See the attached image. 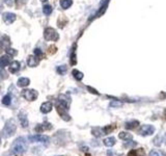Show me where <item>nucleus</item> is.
<instances>
[{
  "label": "nucleus",
  "mask_w": 166,
  "mask_h": 156,
  "mask_svg": "<svg viewBox=\"0 0 166 156\" xmlns=\"http://www.w3.org/2000/svg\"><path fill=\"white\" fill-rule=\"evenodd\" d=\"M27 143L24 137H18L14 141L11 146V153L13 155L20 156L27 151Z\"/></svg>",
  "instance_id": "f257e3e1"
},
{
  "label": "nucleus",
  "mask_w": 166,
  "mask_h": 156,
  "mask_svg": "<svg viewBox=\"0 0 166 156\" xmlns=\"http://www.w3.org/2000/svg\"><path fill=\"white\" fill-rule=\"evenodd\" d=\"M44 39L48 42H57L59 40V35L54 28L47 27L44 30Z\"/></svg>",
  "instance_id": "f03ea898"
},
{
  "label": "nucleus",
  "mask_w": 166,
  "mask_h": 156,
  "mask_svg": "<svg viewBox=\"0 0 166 156\" xmlns=\"http://www.w3.org/2000/svg\"><path fill=\"white\" fill-rule=\"evenodd\" d=\"M16 130H17V124H16V122H15L14 119H9V120H7L6 123H5V126H4V129H3L4 135H5L6 137L14 135L15 132H16Z\"/></svg>",
  "instance_id": "7ed1b4c3"
},
{
  "label": "nucleus",
  "mask_w": 166,
  "mask_h": 156,
  "mask_svg": "<svg viewBox=\"0 0 166 156\" xmlns=\"http://www.w3.org/2000/svg\"><path fill=\"white\" fill-rule=\"evenodd\" d=\"M156 131V128L153 125L146 124V125H141L138 129V134L141 136H150L153 135Z\"/></svg>",
  "instance_id": "20e7f679"
},
{
  "label": "nucleus",
  "mask_w": 166,
  "mask_h": 156,
  "mask_svg": "<svg viewBox=\"0 0 166 156\" xmlns=\"http://www.w3.org/2000/svg\"><path fill=\"white\" fill-rule=\"evenodd\" d=\"M22 97L27 101H35V100L38 97V93L35 90L31 89H24L21 93Z\"/></svg>",
  "instance_id": "39448f33"
},
{
  "label": "nucleus",
  "mask_w": 166,
  "mask_h": 156,
  "mask_svg": "<svg viewBox=\"0 0 166 156\" xmlns=\"http://www.w3.org/2000/svg\"><path fill=\"white\" fill-rule=\"evenodd\" d=\"M28 140L29 142L31 143H42V144H45V145H49V144H50V137L47 135H42V134L29 135Z\"/></svg>",
  "instance_id": "423d86ee"
},
{
  "label": "nucleus",
  "mask_w": 166,
  "mask_h": 156,
  "mask_svg": "<svg viewBox=\"0 0 166 156\" xmlns=\"http://www.w3.org/2000/svg\"><path fill=\"white\" fill-rule=\"evenodd\" d=\"M2 19H3L4 23H5L6 25H11V24H13L14 22L16 21L17 16L16 14L11 13V12H5V13L2 14Z\"/></svg>",
  "instance_id": "0eeeda50"
},
{
  "label": "nucleus",
  "mask_w": 166,
  "mask_h": 156,
  "mask_svg": "<svg viewBox=\"0 0 166 156\" xmlns=\"http://www.w3.org/2000/svg\"><path fill=\"white\" fill-rule=\"evenodd\" d=\"M52 124L48 123V122H44L43 124H38V125L35 127V132H43V131H46V130H50V129H52Z\"/></svg>",
  "instance_id": "6e6552de"
},
{
  "label": "nucleus",
  "mask_w": 166,
  "mask_h": 156,
  "mask_svg": "<svg viewBox=\"0 0 166 156\" xmlns=\"http://www.w3.org/2000/svg\"><path fill=\"white\" fill-rule=\"evenodd\" d=\"M52 109H53V103H52V102H51V101H46V102H44V103L41 105L40 110H41L42 114H49L50 111H52Z\"/></svg>",
  "instance_id": "1a4fd4ad"
},
{
  "label": "nucleus",
  "mask_w": 166,
  "mask_h": 156,
  "mask_svg": "<svg viewBox=\"0 0 166 156\" xmlns=\"http://www.w3.org/2000/svg\"><path fill=\"white\" fill-rule=\"evenodd\" d=\"M19 122H20L21 126L23 128H27L29 126V122H28V118H27V114H26L24 111H20L19 113Z\"/></svg>",
  "instance_id": "9d476101"
},
{
  "label": "nucleus",
  "mask_w": 166,
  "mask_h": 156,
  "mask_svg": "<svg viewBox=\"0 0 166 156\" xmlns=\"http://www.w3.org/2000/svg\"><path fill=\"white\" fill-rule=\"evenodd\" d=\"M20 69H21V64H20V62H18V60H13V62H12L8 66V70L12 74H16V73H18L19 71H20Z\"/></svg>",
  "instance_id": "9b49d317"
},
{
  "label": "nucleus",
  "mask_w": 166,
  "mask_h": 156,
  "mask_svg": "<svg viewBox=\"0 0 166 156\" xmlns=\"http://www.w3.org/2000/svg\"><path fill=\"white\" fill-rule=\"evenodd\" d=\"M40 58H38L35 56V55H29L27 57V60H26V63H27V66L30 68H35L36 66L38 65V63H40Z\"/></svg>",
  "instance_id": "f8f14e48"
},
{
  "label": "nucleus",
  "mask_w": 166,
  "mask_h": 156,
  "mask_svg": "<svg viewBox=\"0 0 166 156\" xmlns=\"http://www.w3.org/2000/svg\"><path fill=\"white\" fill-rule=\"evenodd\" d=\"M139 127V121L137 120H130L125 123V128L128 129V130H133Z\"/></svg>",
  "instance_id": "ddd939ff"
},
{
  "label": "nucleus",
  "mask_w": 166,
  "mask_h": 156,
  "mask_svg": "<svg viewBox=\"0 0 166 156\" xmlns=\"http://www.w3.org/2000/svg\"><path fill=\"white\" fill-rule=\"evenodd\" d=\"M76 47L77 45L74 44L72 47V51H71V55H70V63L72 66H75L77 64V54H76Z\"/></svg>",
  "instance_id": "4468645a"
},
{
  "label": "nucleus",
  "mask_w": 166,
  "mask_h": 156,
  "mask_svg": "<svg viewBox=\"0 0 166 156\" xmlns=\"http://www.w3.org/2000/svg\"><path fill=\"white\" fill-rule=\"evenodd\" d=\"M9 64H11V56H9V55L7 54L2 55V56L0 57V68H1V69L9 66Z\"/></svg>",
  "instance_id": "2eb2a0df"
},
{
  "label": "nucleus",
  "mask_w": 166,
  "mask_h": 156,
  "mask_svg": "<svg viewBox=\"0 0 166 156\" xmlns=\"http://www.w3.org/2000/svg\"><path fill=\"white\" fill-rule=\"evenodd\" d=\"M30 84V79L28 77H20L17 81V85L19 87H26Z\"/></svg>",
  "instance_id": "dca6fc26"
},
{
  "label": "nucleus",
  "mask_w": 166,
  "mask_h": 156,
  "mask_svg": "<svg viewBox=\"0 0 166 156\" xmlns=\"http://www.w3.org/2000/svg\"><path fill=\"white\" fill-rule=\"evenodd\" d=\"M145 152L142 148L139 149H130V152L128 153V156H144Z\"/></svg>",
  "instance_id": "f3484780"
},
{
  "label": "nucleus",
  "mask_w": 166,
  "mask_h": 156,
  "mask_svg": "<svg viewBox=\"0 0 166 156\" xmlns=\"http://www.w3.org/2000/svg\"><path fill=\"white\" fill-rule=\"evenodd\" d=\"M116 143V138L114 137V136H109V137H106L104 138L103 141V144L106 147H112V146H114Z\"/></svg>",
  "instance_id": "a211bd4d"
},
{
  "label": "nucleus",
  "mask_w": 166,
  "mask_h": 156,
  "mask_svg": "<svg viewBox=\"0 0 166 156\" xmlns=\"http://www.w3.org/2000/svg\"><path fill=\"white\" fill-rule=\"evenodd\" d=\"M107 7H108V3H104V4H101V7L98 9V12L96 13V15L94 16V18H99L101 17L102 15L105 14V12L107 11Z\"/></svg>",
  "instance_id": "6ab92c4d"
},
{
  "label": "nucleus",
  "mask_w": 166,
  "mask_h": 156,
  "mask_svg": "<svg viewBox=\"0 0 166 156\" xmlns=\"http://www.w3.org/2000/svg\"><path fill=\"white\" fill-rule=\"evenodd\" d=\"M59 5L62 9H69L73 5V0H59Z\"/></svg>",
  "instance_id": "aec40b11"
},
{
  "label": "nucleus",
  "mask_w": 166,
  "mask_h": 156,
  "mask_svg": "<svg viewBox=\"0 0 166 156\" xmlns=\"http://www.w3.org/2000/svg\"><path fill=\"white\" fill-rule=\"evenodd\" d=\"M124 148H127V149H133L137 146V142L133 140H129V141H125V143L123 144Z\"/></svg>",
  "instance_id": "412c9836"
},
{
  "label": "nucleus",
  "mask_w": 166,
  "mask_h": 156,
  "mask_svg": "<svg viewBox=\"0 0 166 156\" xmlns=\"http://www.w3.org/2000/svg\"><path fill=\"white\" fill-rule=\"evenodd\" d=\"M118 137L123 141H129V140H132L133 135H132L131 133L127 132V131H121V132L118 133Z\"/></svg>",
  "instance_id": "4be33fe9"
},
{
  "label": "nucleus",
  "mask_w": 166,
  "mask_h": 156,
  "mask_svg": "<svg viewBox=\"0 0 166 156\" xmlns=\"http://www.w3.org/2000/svg\"><path fill=\"white\" fill-rule=\"evenodd\" d=\"M72 75H73V77L75 78L76 80H78V81H80V80H82L83 79V77H84V74H83L82 72H80L79 70H77V69H74L72 71Z\"/></svg>",
  "instance_id": "5701e85b"
},
{
  "label": "nucleus",
  "mask_w": 166,
  "mask_h": 156,
  "mask_svg": "<svg viewBox=\"0 0 166 156\" xmlns=\"http://www.w3.org/2000/svg\"><path fill=\"white\" fill-rule=\"evenodd\" d=\"M148 156H166V152H164L163 150L154 149V150L150 151V153H148Z\"/></svg>",
  "instance_id": "b1692460"
},
{
  "label": "nucleus",
  "mask_w": 166,
  "mask_h": 156,
  "mask_svg": "<svg viewBox=\"0 0 166 156\" xmlns=\"http://www.w3.org/2000/svg\"><path fill=\"white\" fill-rule=\"evenodd\" d=\"M1 102H2V104H3V105L9 106L12 104V95L11 94H6L5 96L2 98Z\"/></svg>",
  "instance_id": "393cba45"
},
{
  "label": "nucleus",
  "mask_w": 166,
  "mask_h": 156,
  "mask_svg": "<svg viewBox=\"0 0 166 156\" xmlns=\"http://www.w3.org/2000/svg\"><path fill=\"white\" fill-rule=\"evenodd\" d=\"M56 72H57L59 75H65L68 72V66L67 65L58 66V67L56 68Z\"/></svg>",
  "instance_id": "a878e982"
},
{
  "label": "nucleus",
  "mask_w": 166,
  "mask_h": 156,
  "mask_svg": "<svg viewBox=\"0 0 166 156\" xmlns=\"http://www.w3.org/2000/svg\"><path fill=\"white\" fill-rule=\"evenodd\" d=\"M123 106V102L119 101V100H112V101L109 103V107L110 108H119V107Z\"/></svg>",
  "instance_id": "bb28decb"
},
{
  "label": "nucleus",
  "mask_w": 166,
  "mask_h": 156,
  "mask_svg": "<svg viewBox=\"0 0 166 156\" xmlns=\"http://www.w3.org/2000/svg\"><path fill=\"white\" fill-rule=\"evenodd\" d=\"M91 133L92 135H95L96 137H101L102 135H104L103 131H102V128L100 127H95L91 129Z\"/></svg>",
  "instance_id": "cd10ccee"
},
{
  "label": "nucleus",
  "mask_w": 166,
  "mask_h": 156,
  "mask_svg": "<svg viewBox=\"0 0 166 156\" xmlns=\"http://www.w3.org/2000/svg\"><path fill=\"white\" fill-rule=\"evenodd\" d=\"M53 12V7L51 5H49V4H45V5L43 6V13L46 15V16H49V15H51Z\"/></svg>",
  "instance_id": "c85d7f7f"
},
{
  "label": "nucleus",
  "mask_w": 166,
  "mask_h": 156,
  "mask_svg": "<svg viewBox=\"0 0 166 156\" xmlns=\"http://www.w3.org/2000/svg\"><path fill=\"white\" fill-rule=\"evenodd\" d=\"M114 126L113 125H107V126H105V127L102 128V131H103V133L104 134H109V133H111L112 131L114 130Z\"/></svg>",
  "instance_id": "c756f323"
},
{
  "label": "nucleus",
  "mask_w": 166,
  "mask_h": 156,
  "mask_svg": "<svg viewBox=\"0 0 166 156\" xmlns=\"http://www.w3.org/2000/svg\"><path fill=\"white\" fill-rule=\"evenodd\" d=\"M5 52L7 55H9V56H16L17 54H18V51L16 49H14V48H11V47H7L5 48Z\"/></svg>",
  "instance_id": "7c9ffc66"
},
{
  "label": "nucleus",
  "mask_w": 166,
  "mask_h": 156,
  "mask_svg": "<svg viewBox=\"0 0 166 156\" xmlns=\"http://www.w3.org/2000/svg\"><path fill=\"white\" fill-rule=\"evenodd\" d=\"M33 55H35L38 58H40L42 55H43V51L41 49H38V48H35V49L33 50Z\"/></svg>",
  "instance_id": "2f4dec72"
},
{
  "label": "nucleus",
  "mask_w": 166,
  "mask_h": 156,
  "mask_svg": "<svg viewBox=\"0 0 166 156\" xmlns=\"http://www.w3.org/2000/svg\"><path fill=\"white\" fill-rule=\"evenodd\" d=\"M107 156H121V155L116 154L113 150H107Z\"/></svg>",
  "instance_id": "473e14b6"
},
{
  "label": "nucleus",
  "mask_w": 166,
  "mask_h": 156,
  "mask_svg": "<svg viewBox=\"0 0 166 156\" xmlns=\"http://www.w3.org/2000/svg\"><path fill=\"white\" fill-rule=\"evenodd\" d=\"M3 2L6 4L7 6H13V5H14L13 0H3Z\"/></svg>",
  "instance_id": "72a5a7b5"
},
{
  "label": "nucleus",
  "mask_w": 166,
  "mask_h": 156,
  "mask_svg": "<svg viewBox=\"0 0 166 156\" xmlns=\"http://www.w3.org/2000/svg\"><path fill=\"white\" fill-rule=\"evenodd\" d=\"M87 90H88V91H90V93H92V94H95V95H100L99 92H98L97 90L92 89V87H90V86H87Z\"/></svg>",
  "instance_id": "f704fd0d"
},
{
  "label": "nucleus",
  "mask_w": 166,
  "mask_h": 156,
  "mask_svg": "<svg viewBox=\"0 0 166 156\" xmlns=\"http://www.w3.org/2000/svg\"><path fill=\"white\" fill-rule=\"evenodd\" d=\"M26 1H27V0H17V3H18V5H21V4L25 3Z\"/></svg>",
  "instance_id": "c9c22d12"
},
{
  "label": "nucleus",
  "mask_w": 166,
  "mask_h": 156,
  "mask_svg": "<svg viewBox=\"0 0 166 156\" xmlns=\"http://www.w3.org/2000/svg\"><path fill=\"white\" fill-rule=\"evenodd\" d=\"M80 149H81V151H83V152H87V151H88V148H87L86 146H83Z\"/></svg>",
  "instance_id": "e433bc0d"
},
{
  "label": "nucleus",
  "mask_w": 166,
  "mask_h": 156,
  "mask_svg": "<svg viewBox=\"0 0 166 156\" xmlns=\"http://www.w3.org/2000/svg\"><path fill=\"white\" fill-rule=\"evenodd\" d=\"M161 138H162V144H163V143H164V144H166V133H165V134L163 135V136H162V137H161Z\"/></svg>",
  "instance_id": "4c0bfd02"
},
{
  "label": "nucleus",
  "mask_w": 166,
  "mask_h": 156,
  "mask_svg": "<svg viewBox=\"0 0 166 156\" xmlns=\"http://www.w3.org/2000/svg\"><path fill=\"white\" fill-rule=\"evenodd\" d=\"M41 1H42V2H47L48 0H41Z\"/></svg>",
  "instance_id": "58836bf2"
},
{
  "label": "nucleus",
  "mask_w": 166,
  "mask_h": 156,
  "mask_svg": "<svg viewBox=\"0 0 166 156\" xmlns=\"http://www.w3.org/2000/svg\"><path fill=\"white\" fill-rule=\"evenodd\" d=\"M164 116L166 117V108H165V110H164Z\"/></svg>",
  "instance_id": "ea45409f"
},
{
  "label": "nucleus",
  "mask_w": 166,
  "mask_h": 156,
  "mask_svg": "<svg viewBox=\"0 0 166 156\" xmlns=\"http://www.w3.org/2000/svg\"><path fill=\"white\" fill-rule=\"evenodd\" d=\"M56 156H65V155H56Z\"/></svg>",
  "instance_id": "a19ab883"
},
{
  "label": "nucleus",
  "mask_w": 166,
  "mask_h": 156,
  "mask_svg": "<svg viewBox=\"0 0 166 156\" xmlns=\"http://www.w3.org/2000/svg\"><path fill=\"white\" fill-rule=\"evenodd\" d=\"M0 69H1V68H0Z\"/></svg>",
  "instance_id": "79ce46f5"
}]
</instances>
